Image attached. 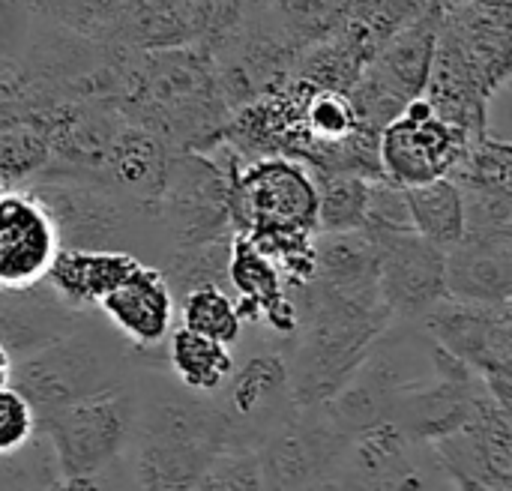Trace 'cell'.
<instances>
[{"instance_id":"6da1fadb","label":"cell","mask_w":512,"mask_h":491,"mask_svg":"<svg viewBox=\"0 0 512 491\" xmlns=\"http://www.w3.org/2000/svg\"><path fill=\"white\" fill-rule=\"evenodd\" d=\"M138 387V384H135ZM228 447V423L192 390L138 387L132 483L138 489H198L210 459Z\"/></svg>"},{"instance_id":"7a4b0ae2","label":"cell","mask_w":512,"mask_h":491,"mask_svg":"<svg viewBox=\"0 0 512 491\" xmlns=\"http://www.w3.org/2000/svg\"><path fill=\"white\" fill-rule=\"evenodd\" d=\"M18 189L30 192L45 207L60 246L120 249L138 255L141 261L150 255L156 267L168 255V240L156 210L138 204L93 174L42 168Z\"/></svg>"},{"instance_id":"3957f363","label":"cell","mask_w":512,"mask_h":491,"mask_svg":"<svg viewBox=\"0 0 512 491\" xmlns=\"http://www.w3.org/2000/svg\"><path fill=\"white\" fill-rule=\"evenodd\" d=\"M138 417L135 381L114 384L36 414V432L48 441L57 489H105L129 456Z\"/></svg>"},{"instance_id":"277c9868","label":"cell","mask_w":512,"mask_h":491,"mask_svg":"<svg viewBox=\"0 0 512 491\" xmlns=\"http://www.w3.org/2000/svg\"><path fill=\"white\" fill-rule=\"evenodd\" d=\"M132 354L84 321L60 339L15 360L9 384L27 396L36 414L69 399L108 390L132 378Z\"/></svg>"},{"instance_id":"5b68a950","label":"cell","mask_w":512,"mask_h":491,"mask_svg":"<svg viewBox=\"0 0 512 491\" xmlns=\"http://www.w3.org/2000/svg\"><path fill=\"white\" fill-rule=\"evenodd\" d=\"M228 207L240 234H318V177L294 156H258L231 180Z\"/></svg>"},{"instance_id":"8992f818","label":"cell","mask_w":512,"mask_h":491,"mask_svg":"<svg viewBox=\"0 0 512 491\" xmlns=\"http://www.w3.org/2000/svg\"><path fill=\"white\" fill-rule=\"evenodd\" d=\"M423 330L456 360H462L486 390L510 408L512 393V306L441 297L423 312Z\"/></svg>"},{"instance_id":"52a82bcc","label":"cell","mask_w":512,"mask_h":491,"mask_svg":"<svg viewBox=\"0 0 512 491\" xmlns=\"http://www.w3.org/2000/svg\"><path fill=\"white\" fill-rule=\"evenodd\" d=\"M471 132L435 114L432 102L420 93L387 120L378 132V162L387 180L417 186L447 177L462 156Z\"/></svg>"},{"instance_id":"ba28073f","label":"cell","mask_w":512,"mask_h":491,"mask_svg":"<svg viewBox=\"0 0 512 491\" xmlns=\"http://www.w3.org/2000/svg\"><path fill=\"white\" fill-rule=\"evenodd\" d=\"M429 450L450 486L512 489L510 408H504L486 387L477 396L471 420L456 432L429 441Z\"/></svg>"},{"instance_id":"9c48e42d","label":"cell","mask_w":512,"mask_h":491,"mask_svg":"<svg viewBox=\"0 0 512 491\" xmlns=\"http://www.w3.org/2000/svg\"><path fill=\"white\" fill-rule=\"evenodd\" d=\"M378 246V288L393 321L423 318L444 291L447 249L429 243L414 228L369 231Z\"/></svg>"},{"instance_id":"30bf717a","label":"cell","mask_w":512,"mask_h":491,"mask_svg":"<svg viewBox=\"0 0 512 491\" xmlns=\"http://www.w3.org/2000/svg\"><path fill=\"white\" fill-rule=\"evenodd\" d=\"M60 249L57 231L45 207L24 189L0 192V288L21 291L45 282Z\"/></svg>"},{"instance_id":"8fae6325","label":"cell","mask_w":512,"mask_h":491,"mask_svg":"<svg viewBox=\"0 0 512 491\" xmlns=\"http://www.w3.org/2000/svg\"><path fill=\"white\" fill-rule=\"evenodd\" d=\"M96 309L132 345V351H159L174 330V291L165 273L147 261L102 294Z\"/></svg>"},{"instance_id":"7c38bea8","label":"cell","mask_w":512,"mask_h":491,"mask_svg":"<svg viewBox=\"0 0 512 491\" xmlns=\"http://www.w3.org/2000/svg\"><path fill=\"white\" fill-rule=\"evenodd\" d=\"M228 285L240 297L234 303L243 324H264L279 336L297 333L300 312L288 297L276 264L240 231H234L228 249Z\"/></svg>"},{"instance_id":"4fadbf2b","label":"cell","mask_w":512,"mask_h":491,"mask_svg":"<svg viewBox=\"0 0 512 491\" xmlns=\"http://www.w3.org/2000/svg\"><path fill=\"white\" fill-rule=\"evenodd\" d=\"M84 321L81 309L66 306L48 282L21 291L0 288V342L12 360L33 354L36 348L60 339Z\"/></svg>"},{"instance_id":"5bb4252c","label":"cell","mask_w":512,"mask_h":491,"mask_svg":"<svg viewBox=\"0 0 512 491\" xmlns=\"http://www.w3.org/2000/svg\"><path fill=\"white\" fill-rule=\"evenodd\" d=\"M168 159H171V153H168L165 138H159L156 132L126 120L114 132L96 177L111 183L123 195L135 198L138 204H147L156 210V201H159V192L165 183Z\"/></svg>"},{"instance_id":"9a60e30c","label":"cell","mask_w":512,"mask_h":491,"mask_svg":"<svg viewBox=\"0 0 512 491\" xmlns=\"http://www.w3.org/2000/svg\"><path fill=\"white\" fill-rule=\"evenodd\" d=\"M141 264L138 255L120 249H72L60 246L45 282L51 291L72 309H96L102 294H108L117 282H123Z\"/></svg>"},{"instance_id":"2e32d148","label":"cell","mask_w":512,"mask_h":491,"mask_svg":"<svg viewBox=\"0 0 512 491\" xmlns=\"http://www.w3.org/2000/svg\"><path fill=\"white\" fill-rule=\"evenodd\" d=\"M444 291V297L477 303L512 300V237L459 240L447 249Z\"/></svg>"},{"instance_id":"e0dca14e","label":"cell","mask_w":512,"mask_h":491,"mask_svg":"<svg viewBox=\"0 0 512 491\" xmlns=\"http://www.w3.org/2000/svg\"><path fill=\"white\" fill-rule=\"evenodd\" d=\"M111 42L138 51L192 45L198 42L192 6L189 0H123Z\"/></svg>"},{"instance_id":"ac0fdd59","label":"cell","mask_w":512,"mask_h":491,"mask_svg":"<svg viewBox=\"0 0 512 491\" xmlns=\"http://www.w3.org/2000/svg\"><path fill=\"white\" fill-rule=\"evenodd\" d=\"M165 363H168L171 375L180 381V387H186L198 396L219 393L237 366L231 345L210 339L204 333H195L189 327H177L168 333Z\"/></svg>"},{"instance_id":"d6986e66","label":"cell","mask_w":512,"mask_h":491,"mask_svg":"<svg viewBox=\"0 0 512 491\" xmlns=\"http://www.w3.org/2000/svg\"><path fill=\"white\" fill-rule=\"evenodd\" d=\"M405 201H408L411 225L420 237H426L441 249H453L462 240L465 204H462V189L453 177L405 186Z\"/></svg>"},{"instance_id":"ffe728a7","label":"cell","mask_w":512,"mask_h":491,"mask_svg":"<svg viewBox=\"0 0 512 491\" xmlns=\"http://www.w3.org/2000/svg\"><path fill=\"white\" fill-rule=\"evenodd\" d=\"M180 321L183 327L234 345L243 333V321L237 315L234 294L219 282H201L180 294Z\"/></svg>"},{"instance_id":"44dd1931","label":"cell","mask_w":512,"mask_h":491,"mask_svg":"<svg viewBox=\"0 0 512 491\" xmlns=\"http://www.w3.org/2000/svg\"><path fill=\"white\" fill-rule=\"evenodd\" d=\"M462 189H501L512 192V147L489 129L471 135L450 174Z\"/></svg>"},{"instance_id":"7402d4cb","label":"cell","mask_w":512,"mask_h":491,"mask_svg":"<svg viewBox=\"0 0 512 491\" xmlns=\"http://www.w3.org/2000/svg\"><path fill=\"white\" fill-rule=\"evenodd\" d=\"M369 183L357 174L318 177V231H354L366 225Z\"/></svg>"},{"instance_id":"603a6c76","label":"cell","mask_w":512,"mask_h":491,"mask_svg":"<svg viewBox=\"0 0 512 491\" xmlns=\"http://www.w3.org/2000/svg\"><path fill=\"white\" fill-rule=\"evenodd\" d=\"M24 3L30 9V18L51 21L57 27L75 30L99 42H111V30L123 6V0H24Z\"/></svg>"},{"instance_id":"cb8c5ba5","label":"cell","mask_w":512,"mask_h":491,"mask_svg":"<svg viewBox=\"0 0 512 491\" xmlns=\"http://www.w3.org/2000/svg\"><path fill=\"white\" fill-rule=\"evenodd\" d=\"M462 204H465L462 240H507L512 237V192L462 189Z\"/></svg>"},{"instance_id":"d4e9b609","label":"cell","mask_w":512,"mask_h":491,"mask_svg":"<svg viewBox=\"0 0 512 491\" xmlns=\"http://www.w3.org/2000/svg\"><path fill=\"white\" fill-rule=\"evenodd\" d=\"M198 489H264L258 447H225L204 468Z\"/></svg>"},{"instance_id":"484cf974","label":"cell","mask_w":512,"mask_h":491,"mask_svg":"<svg viewBox=\"0 0 512 491\" xmlns=\"http://www.w3.org/2000/svg\"><path fill=\"white\" fill-rule=\"evenodd\" d=\"M36 438V411L12 384L0 387V459L21 453Z\"/></svg>"},{"instance_id":"4316f807","label":"cell","mask_w":512,"mask_h":491,"mask_svg":"<svg viewBox=\"0 0 512 491\" xmlns=\"http://www.w3.org/2000/svg\"><path fill=\"white\" fill-rule=\"evenodd\" d=\"M255 0H189L195 15L198 42L210 48L222 33H228Z\"/></svg>"},{"instance_id":"83f0119b","label":"cell","mask_w":512,"mask_h":491,"mask_svg":"<svg viewBox=\"0 0 512 491\" xmlns=\"http://www.w3.org/2000/svg\"><path fill=\"white\" fill-rule=\"evenodd\" d=\"M12 369H15V360H12L9 348L0 342V387H3V384H9V378H12Z\"/></svg>"},{"instance_id":"f1b7e54d","label":"cell","mask_w":512,"mask_h":491,"mask_svg":"<svg viewBox=\"0 0 512 491\" xmlns=\"http://www.w3.org/2000/svg\"><path fill=\"white\" fill-rule=\"evenodd\" d=\"M3 189H6V183H3V180H0V192H3Z\"/></svg>"}]
</instances>
